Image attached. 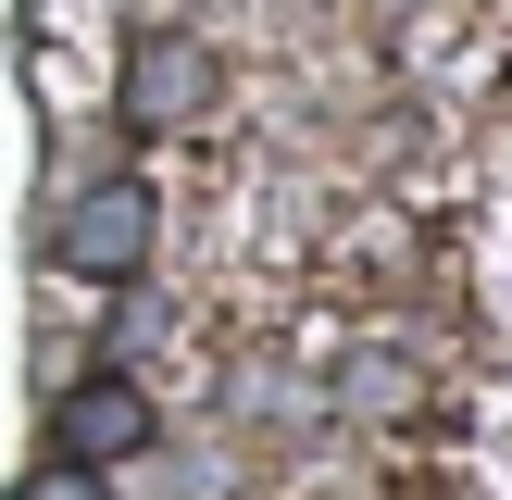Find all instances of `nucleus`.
I'll list each match as a JSON object with an SVG mask.
<instances>
[{
    "label": "nucleus",
    "instance_id": "nucleus-1",
    "mask_svg": "<svg viewBox=\"0 0 512 500\" xmlns=\"http://www.w3.org/2000/svg\"><path fill=\"white\" fill-rule=\"evenodd\" d=\"M150 225H163V213H150V188H138V175H113V188H88V200L63 213V238H50V250H63V275H88V288H125V275L150 263Z\"/></svg>",
    "mask_w": 512,
    "mask_h": 500
},
{
    "label": "nucleus",
    "instance_id": "nucleus-4",
    "mask_svg": "<svg viewBox=\"0 0 512 500\" xmlns=\"http://www.w3.org/2000/svg\"><path fill=\"white\" fill-rule=\"evenodd\" d=\"M13 500H113V488H100V475L88 463H50V475H25V488Z\"/></svg>",
    "mask_w": 512,
    "mask_h": 500
},
{
    "label": "nucleus",
    "instance_id": "nucleus-2",
    "mask_svg": "<svg viewBox=\"0 0 512 500\" xmlns=\"http://www.w3.org/2000/svg\"><path fill=\"white\" fill-rule=\"evenodd\" d=\"M50 438H63V463H138L150 450V388L138 375H75L63 388V413H50Z\"/></svg>",
    "mask_w": 512,
    "mask_h": 500
},
{
    "label": "nucleus",
    "instance_id": "nucleus-3",
    "mask_svg": "<svg viewBox=\"0 0 512 500\" xmlns=\"http://www.w3.org/2000/svg\"><path fill=\"white\" fill-rule=\"evenodd\" d=\"M200 113H213V50L200 38L163 25V38L125 50V125H200Z\"/></svg>",
    "mask_w": 512,
    "mask_h": 500
}]
</instances>
